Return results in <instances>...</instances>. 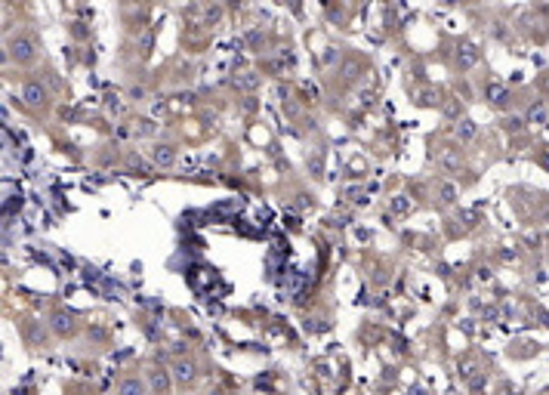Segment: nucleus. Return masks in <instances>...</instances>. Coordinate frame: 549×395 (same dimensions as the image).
Instances as JSON below:
<instances>
[{"instance_id": "obj_1", "label": "nucleus", "mask_w": 549, "mask_h": 395, "mask_svg": "<svg viewBox=\"0 0 549 395\" xmlns=\"http://www.w3.org/2000/svg\"><path fill=\"white\" fill-rule=\"evenodd\" d=\"M9 53H13L16 62H31L34 59V44L28 41V37H16V41L9 44Z\"/></svg>"}, {"instance_id": "obj_2", "label": "nucleus", "mask_w": 549, "mask_h": 395, "mask_svg": "<svg viewBox=\"0 0 549 395\" xmlns=\"http://www.w3.org/2000/svg\"><path fill=\"white\" fill-rule=\"evenodd\" d=\"M281 287H284V293H287V296H296L302 287H306V272L290 269L287 275H284V284H281Z\"/></svg>"}, {"instance_id": "obj_3", "label": "nucleus", "mask_w": 549, "mask_h": 395, "mask_svg": "<svg viewBox=\"0 0 549 395\" xmlns=\"http://www.w3.org/2000/svg\"><path fill=\"white\" fill-rule=\"evenodd\" d=\"M475 62H478V49H475L472 44H460V46H457V65L463 68V71H469Z\"/></svg>"}, {"instance_id": "obj_4", "label": "nucleus", "mask_w": 549, "mask_h": 395, "mask_svg": "<svg viewBox=\"0 0 549 395\" xmlns=\"http://www.w3.org/2000/svg\"><path fill=\"white\" fill-rule=\"evenodd\" d=\"M43 90H41V87H37V84H28L25 87V90H22V99H25V102L28 105H31V108H37V105H43Z\"/></svg>"}, {"instance_id": "obj_5", "label": "nucleus", "mask_w": 549, "mask_h": 395, "mask_svg": "<svg viewBox=\"0 0 549 395\" xmlns=\"http://www.w3.org/2000/svg\"><path fill=\"white\" fill-rule=\"evenodd\" d=\"M173 161H176V152H173L170 145H158V148H154V164H158V167H170Z\"/></svg>"}, {"instance_id": "obj_6", "label": "nucleus", "mask_w": 549, "mask_h": 395, "mask_svg": "<svg viewBox=\"0 0 549 395\" xmlns=\"http://www.w3.org/2000/svg\"><path fill=\"white\" fill-rule=\"evenodd\" d=\"M234 87H238V90H256V87H259V77L253 74V71H241L238 77H234Z\"/></svg>"}, {"instance_id": "obj_7", "label": "nucleus", "mask_w": 549, "mask_h": 395, "mask_svg": "<svg viewBox=\"0 0 549 395\" xmlns=\"http://www.w3.org/2000/svg\"><path fill=\"white\" fill-rule=\"evenodd\" d=\"M487 99H491L494 105H503L506 99H509V90L503 84H487Z\"/></svg>"}, {"instance_id": "obj_8", "label": "nucleus", "mask_w": 549, "mask_h": 395, "mask_svg": "<svg viewBox=\"0 0 549 395\" xmlns=\"http://www.w3.org/2000/svg\"><path fill=\"white\" fill-rule=\"evenodd\" d=\"M457 136H460V142H469L475 136V124L472 121H460L457 124Z\"/></svg>"}, {"instance_id": "obj_9", "label": "nucleus", "mask_w": 549, "mask_h": 395, "mask_svg": "<svg viewBox=\"0 0 549 395\" xmlns=\"http://www.w3.org/2000/svg\"><path fill=\"white\" fill-rule=\"evenodd\" d=\"M528 121H531V124H546V105H543V102L531 105V111H528Z\"/></svg>"}, {"instance_id": "obj_10", "label": "nucleus", "mask_w": 549, "mask_h": 395, "mask_svg": "<svg viewBox=\"0 0 549 395\" xmlns=\"http://www.w3.org/2000/svg\"><path fill=\"white\" fill-rule=\"evenodd\" d=\"M191 377H194V368H191L189 361H179V364H176V380H179V383H189Z\"/></svg>"}, {"instance_id": "obj_11", "label": "nucleus", "mask_w": 549, "mask_h": 395, "mask_svg": "<svg viewBox=\"0 0 549 395\" xmlns=\"http://www.w3.org/2000/svg\"><path fill=\"white\" fill-rule=\"evenodd\" d=\"M53 328H56L59 333H68V330H71V315H56Z\"/></svg>"}, {"instance_id": "obj_12", "label": "nucleus", "mask_w": 549, "mask_h": 395, "mask_svg": "<svg viewBox=\"0 0 549 395\" xmlns=\"http://www.w3.org/2000/svg\"><path fill=\"white\" fill-rule=\"evenodd\" d=\"M121 395H142V383L139 380H127L121 386Z\"/></svg>"}, {"instance_id": "obj_13", "label": "nucleus", "mask_w": 549, "mask_h": 395, "mask_svg": "<svg viewBox=\"0 0 549 395\" xmlns=\"http://www.w3.org/2000/svg\"><path fill=\"white\" fill-rule=\"evenodd\" d=\"M392 210H395V213H407V210H410L407 198H395V201H392Z\"/></svg>"}, {"instance_id": "obj_14", "label": "nucleus", "mask_w": 549, "mask_h": 395, "mask_svg": "<svg viewBox=\"0 0 549 395\" xmlns=\"http://www.w3.org/2000/svg\"><path fill=\"white\" fill-rule=\"evenodd\" d=\"M441 198H444V201H454V198H457V189H454V185H441Z\"/></svg>"}, {"instance_id": "obj_15", "label": "nucleus", "mask_w": 549, "mask_h": 395, "mask_svg": "<svg viewBox=\"0 0 549 395\" xmlns=\"http://www.w3.org/2000/svg\"><path fill=\"white\" fill-rule=\"evenodd\" d=\"M420 102H423V105H435V102H438V96H435V93H429V90H426L423 96H420Z\"/></svg>"}, {"instance_id": "obj_16", "label": "nucleus", "mask_w": 549, "mask_h": 395, "mask_svg": "<svg viewBox=\"0 0 549 395\" xmlns=\"http://www.w3.org/2000/svg\"><path fill=\"white\" fill-rule=\"evenodd\" d=\"M154 389H158V392L167 389V377H164V373H154Z\"/></svg>"}, {"instance_id": "obj_17", "label": "nucleus", "mask_w": 549, "mask_h": 395, "mask_svg": "<svg viewBox=\"0 0 549 395\" xmlns=\"http://www.w3.org/2000/svg\"><path fill=\"white\" fill-rule=\"evenodd\" d=\"M219 13H222L219 6H213V9H207V22H216V19H219Z\"/></svg>"}, {"instance_id": "obj_18", "label": "nucleus", "mask_w": 549, "mask_h": 395, "mask_svg": "<svg viewBox=\"0 0 549 395\" xmlns=\"http://www.w3.org/2000/svg\"><path fill=\"white\" fill-rule=\"evenodd\" d=\"M444 164H447V167H457L460 161H457V154H454V152H447V154H444Z\"/></svg>"}, {"instance_id": "obj_19", "label": "nucleus", "mask_w": 549, "mask_h": 395, "mask_svg": "<svg viewBox=\"0 0 549 395\" xmlns=\"http://www.w3.org/2000/svg\"><path fill=\"white\" fill-rule=\"evenodd\" d=\"M151 41H154V34H151V31H145V37H142V49H148Z\"/></svg>"}, {"instance_id": "obj_20", "label": "nucleus", "mask_w": 549, "mask_h": 395, "mask_svg": "<svg viewBox=\"0 0 549 395\" xmlns=\"http://www.w3.org/2000/svg\"><path fill=\"white\" fill-rule=\"evenodd\" d=\"M444 3H460V0H444Z\"/></svg>"}, {"instance_id": "obj_21", "label": "nucleus", "mask_w": 549, "mask_h": 395, "mask_svg": "<svg viewBox=\"0 0 549 395\" xmlns=\"http://www.w3.org/2000/svg\"><path fill=\"white\" fill-rule=\"evenodd\" d=\"M546 167H549V161H546Z\"/></svg>"}]
</instances>
